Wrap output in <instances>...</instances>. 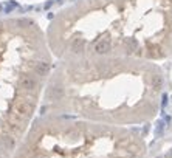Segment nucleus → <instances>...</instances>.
Returning a JSON list of instances; mask_svg holds the SVG:
<instances>
[{
	"label": "nucleus",
	"mask_w": 172,
	"mask_h": 158,
	"mask_svg": "<svg viewBox=\"0 0 172 158\" xmlns=\"http://www.w3.org/2000/svg\"><path fill=\"white\" fill-rule=\"evenodd\" d=\"M165 71L157 62L130 58L54 61L40 113L138 127L158 115Z\"/></svg>",
	"instance_id": "obj_1"
},
{
	"label": "nucleus",
	"mask_w": 172,
	"mask_h": 158,
	"mask_svg": "<svg viewBox=\"0 0 172 158\" xmlns=\"http://www.w3.org/2000/svg\"><path fill=\"white\" fill-rule=\"evenodd\" d=\"M54 61L172 56V0H78L45 30Z\"/></svg>",
	"instance_id": "obj_2"
},
{
	"label": "nucleus",
	"mask_w": 172,
	"mask_h": 158,
	"mask_svg": "<svg viewBox=\"0 0 172 158\" xmlns=\"http://www.w3.org/2000/svg\"><path fill=\"white\" fill-rule=\"evenodd\" d=\"M53 65L47 33L34 19H0V158H14L39 116Z\"/></svg>",
	"instance_id": "obj_3"
},
{
	"label": "nucleus",
	"mask_w": 172,
	"mask_h": 158,
	"mask_svg": "<svg viewBox=\"0 0 172 158\" xmlns=\"http://www.w3.org/2000/svg\"><path fill=\"white\" fill-rule=\"evenodd\" d=\"M14 158H147L138 127L39 115Z\"/></svg>",
	"instance_id": "obj_4"
}]
</instances>
